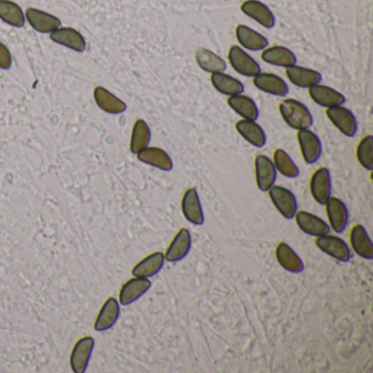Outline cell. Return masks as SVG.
Listing matches in <instances>:
<instances>
[{"mask_svg": "<svg viewBox=\"0 0 373 373\" xmlns=\"http://www.w3.org/2000/svg\"><path fill=\"white\" fill-rule=\"evenodd\" d=\"M152 284L148 278L135 277L129 279L123 285L120 292V303L122 305H128L138 300L141 296L146 294Z\"/></svg>", "mask_w": 373, "mask_h": 373, "instance_id": "obj_24", "label": "cell"}, {"mask_svg": "<svg viewBox=\"0 0 373 373\" xmlns=\"http://www.w3.org/2000/svg\"><path fill=\"white\" fill-rule=\"evenodd\" d=\"M235 129L244 141L256 148H263L266 145V134L256 120H240L235 124Z\"/></svg>", "mask_w": 373, "mask_h": 373, "instance_id": "obj_22", "label": "cell"}, {"mask_svg": "<svg viewBox=\"0 0 373 373\" xmlns=\"http://www.w3.org/2000/svg\"><path fill=\"white\" fill-rule=\"evenodd\" d=\"M372 143V136H365L358 143L357 150H356L358 162L360 164L363 169L368 170V171L373 170Z\"/></svg>", "mask_w": 373, "mask_h": 373, "instance_id": "obj_36", "label": "cell"}, {"mask_svg": "<svg viewBox=\"0 0 373 373\" xmlns=\"http://www.w3.org/2000/svg\"><path fill=\"white\" fill-rule=\"evenodd\" d=\"M325 113L331 123L338 128L342 135L351 138L357 134V120L349 109L345 108L344 105H338L334 108L326 109Z\"/></svg>", "mask_w": 373, "mask_h": 373, "instance_id": "obj_5", "label": "cell"}, {"mask_svg": "<svg viewBox=\"0 0 373 373\" xmlns=\"http://www.w3.org/2000/svg\"><path fill=\"white\" fill-rule=\"evenodd\" d=\"M315 246L322 251L323 253L342 263H348L353 256L347 243L340 237L330 233L317 237Z\"/></svg>", "mask_w": 373, "mask_h": 373, "instance_id": "obj_3", "label": "cell"}, {"mask_svg": "<svg viewBox=\"0 0 373 373\" xmlns=\"http://www.w3.org/2000/svg\"><path fill=\"white\" fill-rule=\"evenodd\" d=\"M120 312V304H118V300L112 296L109 298L97 315L95 323V330L97 332L110 330L111 327L118 322Z\"/></svg>", "mask_w": 373, "mask_h": 373, "instance_id": "obj_30", "label": "cell"}, {"mask_svg": "<svg viewBox=\"0 0 373 373\" xmlns=\"http://www.w3.org/2000/svg\"><path fill=\"white\" fill-rule=\"evenodd\" d=\"M273 206L283 217L290 220L298 212V202L290 189L279 185H273L267 191Z\"/></svg>", "mask_w": 373, "mask_h": 373, "instance_id": "obj_4", "label": "cell"}, {"mask_svg": "<svg viewBox=\"0 0 373 373\" xmlns=\"http://www.w3.org/2000/svg\"><path fill=\"white\" fill-rule=\"evenodd\" d=\"M325 207L331 229L336 233L344 232L349 220V212L345 203L338 197L331 196L325 203Z\"/></svg>", "mask_w": 373, "mask_h": 373, "instance_id": "obj_9", "label": "cell"}, {"mask_svg": "<svg viewBox=\"0 0 373 373\" xmlns=\"http://www.w3.org/2000/svg\"><path fill=\"white\" fill-rule=\"evenodd\" d=\"M241 10L244 15L253 19L264 28H273L275 22H276L271 9L265 3L258 1V0H246L241 5Z\"/></svg>", "mask_w": 373, "mask_h": 373, "instance_id": "obj_19", "label": "cell"}, {"mask_svg": "<svg viewBox=\"0 0 373 373\" xmlns=\"http://www.w3.org/2000/svg\"><path fill=\"white\" fill-rule=\"evenodd\" d=\"M235 36L242 49L251 51H263L269 47V40L263 34L254 31L248 26L240 24L235 29Z\"/></svg>", "mask_w": 373, "mask_h": 373, "instance_id": "obj_23", "label": "cell"}, {"mask_svg": "<svg viewBox=\"0 0 373 373\" xmlns=\"http://www.w3.org/2000/svg\"><path fill=\"white\" fill-rule=\"evenodd\" d=\"M191 248H192V235L186 228H182L177 231L169 248L166 251L164 258L169 263H177L189 255Z\"/></svg>", "mask_w": 373, "mask_h": 373, "instance_id": "obj_12", "label": "cell"}, {"mask_svg": "<svg viewBox=\"0 0 373 373\" xmlns=\"http://www.w3.org/2000/svg\"><path fill=\"white\" fill-rule=\"evenodd\" d=\"M227 103L233 112L241 116V120H257L260 116V111L255 101L243 93L228 97Z\"/></svg>", "mask_w": 373, "mask_h": 373, "instance_id": "obj_29", "label": "cell"}, {"mask_svg": "<svg viewBox=\"0 0 373 373\" xmlns=\"http://www.w3.org/2000/svg\"><path fill=\"white\" fill-rule=\"evenodd\" d=\"M0 19L15 28H22L26 24L24 10L10 0H0Z\"/></svg>", "mask_w": 373, "mask_h": 373, "instance_id": "obj_33", "label": "cell"}, {"mask_svg": "<svg viewBox=\"0 0 373 373\" xmlns=\"http://www.w3.org/2000/svg\"><path fill=\"white\" fill-rule=\"evenodd\" d=\"M195 61L197 66L200 67L203 72L207 74L223 72L227 70V62L223 57L216 54L215 51L210 49L200 47L195 51Z\"/></svg>", "mask_w": 373, "mask_h": 373, "instance_id": "obj_26", "label": "cell"}, {"mask_svg": "<svg viewBox=\"0 0 373 373\" xmlns=\"http://www.w3.org/2000/svg\"><path fill=\"white\" fill-rule=\"evenodd\" d=\"M276 258L279 265L289 273H300L304 271V263L302 258L287 243L280 242L277 246Z\"/></svg>", "mask_w": 373, "mask_h": 373, "instance_id": "obj_28", "label": "cell"}, {"mask_svg": "<svg viewBox=\"0 0 373 373\" xmlns=\"http://www.w3.org/2000/svg\"><path fill=\"white\" fill-rule=\"evenodd\" d=\"M164 262H166L164 254L162 252H154V253L141 260L134 267L132 273H133L134 277L149 278V277L154 276L164 269Z\"/></svg>", "mask_w": 373, "mask_h": 373, "instance_id": "obj_32", "label": "cell"}, {"mask_svg": "<svg viewBox=\"0 0 373 373\" xmlns=\"http://www.w3.org/2000/svg\"><path fill=\"white\" fill-rule=\"evenodd\" d=\"M279 112L285 123L296 131L313 125V116L307 105L296 99H285L279 103Z\"/></svg>", "mask_w": 373, "mask_h": 373, "instance_id": "obj_1", "label": "cell"}, {"mask_svg": "<svg viewBox=\"0 0 373 373\" xmlns=\"http://www.w3.org/2000/svg\"><path fill=\"white\" fill-rule=\"evenodd\" d=\"M93 95H95V103L103 112L109 113V114H120V113L125 112L127 109V105L124 101L118 99L116 95L111 93L104 87L95 88Z\"/></svg>", "mask_w": 373, "mask_h": 373, "instance_id": "obj_31", "label": "cell"}, {"mask_svg": "<svg viewBox=\"0 0 373 373\" xmlns=\"http://www.w3.org/2000/svg\"><path fill=\"white\" fill-rule=\"evenodd\" d=\"M261 58L263 62L271 66L283 67V68H288L296 64V57L294 51L280 45L264 49Z\"/></svg>", "mask_w": 373, "mask_h": 373, "instance_id": "obj_25", "label": "cell"}, {"mask_svg": "<svg viewBox=\"0 0 373 373\" xmlns=\"http://www.w3.org/2000/svg\"><path fill=\"white\" fill-rule=\"evenodd\" d=\"M26 20L33 30L40 33H51L61 28V20L54 15L36 8H28L24 13Z\"/></svg>", "mask_w": 373, "mask_h": 373, "instance_id": "obj_16", "label": "cell"}, {"mask_svg": "<svg viewBox=\"0 0 373 373\" xmlns=\"http://www.w3.org/2000/svg\"><path fill=\"white\" fill-rule=\"evenodd\" d=\"M294 218L296 219V225L299 227L300 230L310 237L317 238L321 235L330 233V225L311 212H305V210H298Z\"/></svg>", "mask_w": 373, "mask_h": 373, "instance_id": "obj_13", "label": "cell"}, {"mask_svg": "<svg viewBox=\"0 0 373 373\" xmlns=\"http://www.w3.org/2000/svg\"><path fill=\"white\" fill-rule=\"evenodd\" d=\"M309 95L312 101L319 105L321 108H334L338 105H344L346 102L345 95L338 90H335L334 88L321 85V84L309 88Z\"/></svg>", "mask_w": 373, "mask_h": 373, "instance_id": "obj_14", "label": "cell"}, {"mask_svg": "<svg viewBox=\"0 0 373 373\" xmlns=\"http://www.w3.org/2000/svg\"><path fill=\"white\" fill-rule=\"evenodd\" d=\"M93 347L95 340L91 336H85L76 342L70 356V365L74 373H84L87 370Z\"/></svg>", "mask_w": 373, "mask_h": 373, "instance_id": "obj_17", "label": "cell"}, {"mask_svg": "<svg viewBox=\"0 0 373 373\" xmlns=\"http://www.w3.org/2000/svg\"><path fill=\"white\" fill-rule=\"evenodd\" d=\"M350 246L358 256L371 261L373 258V243L365 228L355 225L351 228L349 235Z\"/></svg>", "mask_w": 373, "mask_h": 373, "instance_id": "obj_21", "label": "cell"}, {"mask_svg": "<svg viewBox=\"0 0 373 373\" xmlns=\"http://www.w3.org/2000/svg\"><path fill=\"white\" fill-rule=\"evenodd\" d=\"M137 159L143 164L154 166L161 171L169 172L173 169V160L166 150L158 147H147L137 154Z\"/></svg>", "mask_w": 373, "mask_h": 373, "instance_id": "obj_20", "label": "cell"}, {"mask_svg": "<svg viewBox=\"0 0 373 373\" xmlns=\"http://www.w3.org/2000/svg\"><path fill=\"white\" fill-rule=\"evenodd\" d=\"M255 180L257 189L261 192H267L276 183L277 171L273 160L265 154H257L255 158Z\"/></svg>", "mask_w": 373, "mask_h": 373, "instance_id": "obj_10", "label": "cell"}, {"mask_svg": "<svg viewBox=\"0 0 373 373\" xmlns=\"http://www.w3.org/2000/svg\"><path fill=\"white\" fill-rule=\"evenodd\" d=\"M151 141V131L146 120H137L134 124L131 137V151L134 154L147 148Z\"/></svg>", "mask_w": 373, "mask_h": 373, "instance_id": "obj_35", "label": "cell"}, {"mask_svg": "<svg viewBox=\"0 0 373 373\" xmlns=\"http://www.w3.org/2000/svg\"><path fill=\"white\" fill-rule=\"evenodd\" d=\"M13 65V56L10 51L5 44L0 42V68L3 70H10Z\"/></svg>", "mask_w": 373, "mask_h": 373, "instance_id": "obj_37", "label": "cell"}, {"mask_svg": "<svg viewBox=\"0 0 373 373\" xmlns=\"http://www.w3.org/2000/svg\"><path fill=\"white\" fill-rule=\"evenodd\" d=\"M253 85L262 93L273 97H286L289 93L287 82L278 74L271 72H258L253 77Z\"/></svg>", "mask_w": 373, "mask_h": 373, "instance_id": "obj_11", "label": "cell"}, {"mask_svg": "<svg viewBox=\"0 0 373 373\" xmlns=\"http://www.w3.org/2000/svg\"><path fill=\"white\" fill-rule=\"evenodd\" d=\"M228 61L235 72L243 77L253 78L261 72V66L253 57L238 45H232L228 51Z\"/></svg>", "mask_w": 373, "mask_h": 373, "instance_id": "obj_2", "label": "cell"}, {"mask_svg": "<svg viewBox=\"0 0 373 373\" xmlns=\"http://www.w3.org/2000/svg\"><path fill=\"white\" fill-rule=\"evenodd\" d=\"M286 76L292 85L301 89H309L322 81L321 72L296 64L286 68Z\"/></svg>", "mask_w": 373, "mask_h": 373, "instance_id": "obj_15", "label": "cell"}, {"mask_svg": "<svg viewBox=\"0 0 373 373\" xmlns=\"http://www.w3.org/2000/svg\"><path fill=\"white\" fill-rule=\"evenodd\" d=\"M296 139L299 143L300 151H301L304 162L308 164L317 162L322 154V143L319 136L308 128V129L298 131Z\"/></svg>", "mask_w": 373, "mask_h": 373, "instance_id": "obj_6", "label": "cell"}, {"mask_svg": "<svg viewBox=\"0 0 373 373\" xmlns=\"http://www.w3.org/2000/svg\"><path fill=\"white\" fill-rule=\"evenodd\" d=\"M273 164L277 172L287 177V179H296L299 177L300 170L294 164L292 157L287 154L284 149H276L273 152Z\"/></svg>", "mask_w": 373, "mask_h": 373, "instance_id": "obj_34", "label": "cell"}, {"mask_svg": "<svg viewBox=\"0 0 373 373\" xmlns=\"http://www.w3.org/2000/svg\"><path fill=\"white\" fill-rule=\"evenodd\" d=\"M210 81L217 93L228 97L240 95L244 91V85L242 81L231 74H225V72L212 74Z\"/></svg>", "mask_w": 373, "mask_h": 373, "instance_id": "obj_27", "label": "cell"}, {"mask_svg": "<svg viewBox=\"0 0 373 373\" xmlns=\"http://www.w3.org/2000/svg\"><path fill=\"white\" fill-rule=\"evenodd\" d=\"M181 208L185 219L194 225L205 223L204 209L200 203V195L195 187H189L182 197Z\"/></svg>", "mask_w": 373, "mask_h": 373, "instance_id": "obj_7", "label": "cell"}, {"mask_svg": "<svg viewBox=\"0 0 373 373\" xmlns=\"http://www.w3.org/2000/svg\"><path fill=\"white\" fill-rule=\"evenodd\" d=\"M49 38L55 43L63 45L67 49H72V51H78V53H82L87 49V43H86L84 35L77 30L70 28V26L57 29L55 31L49 33Z\"/></svg>", "mask_w": 373, "mask_h": 373, "instance_id": "obj_18", "label": "cell"}, {"mask_svg": "<svg viewBox=\"0 0 373 373\" xmlns=\"http://www.w3.org/2000/svg\"><path fill=\"white\" fill-rule=\"evenodd\" d=\"M310 192L317 204L325 205L326 200L332 196V177L330 170L327 168H319L312 174Z\"/></svg>", "mask_w": 373, "mask_h": 373, "instance_id": "obj_8", "label": "cell"}]
</instances>
